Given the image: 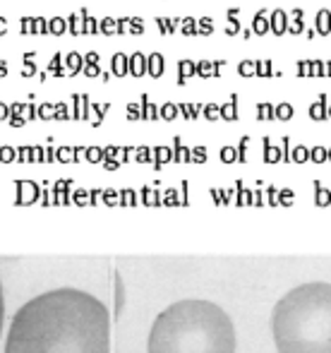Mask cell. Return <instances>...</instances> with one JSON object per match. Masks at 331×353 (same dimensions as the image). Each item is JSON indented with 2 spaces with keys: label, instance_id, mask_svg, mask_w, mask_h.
Wrapping results in <instances>:
<instances>
[{
  "label": "cell",
  "instance_id": "6da1fadb",
  "mask_svg": "<svg viewBox=\"0 0 331 353\" xmlns=\"http://www.w3.org/2000/svg\"><path fill=\"white\" fill-rule=\"evenodd\" d=\"M5 353H110L108 308L79 289L41 293L15 312Z\"/></svg>",
  "mask_w": 331,
  "mask_h": 353
},
{
  "label": "cell",
  "instance_id": "7a4b0ae2",
  "mask_svg": "<svg viewBox=\"0 0 331 353\" xmlns=\"http://www.w3.org/2000/svg\"><path fill=\"white\" fill-rule=\"evenodd\" d=\"M228 312L202 298H185L158 312L149 332V353H235Z\"/></svg>",
  "mask_w": 331,
  "mask_h": 353
},
{
  "label": "cell",
  "instance_id": "3957f363",
  "mask_svg": "<svg viewBox=\"0 0 331 353\" xmlns=\"http://www.w3.org/2000/svg\"><path fill=\"white\" fill-rule=\"evenodd\" d=\"M278 353H331V284L310 281L283 293L271 312Z\"/></svg>",
  "mask_w": 331,
  "mask_h": 353
},
{
  "label": "cell",
  "instance_id": "277c9868",
  "mask_svg": "<svg viewBox=\"0 0 331 353\" xmlns=\"http://www.w3.org/2000/svg\"><path fill=\"white\" fill-rule=\"evenodd\" d=\"M269 27H271V31L276 37L285 34V29H288V12L283 8H274L269 12Z\"/></svg>",
  "mask_w": 331,
  "mask_h": 353
},
{
  "label": "cell",
  "instance_id": "5b68a950",
  "mask_svg": "<svg viewBox=\"0 0 331 353\" xmlns=\"http://www.w3.org/2000/svg\"><path fill=\"white\" fill-rule=\"evenodd\" d=\"M89 106L92 99L87 91H74L72 94V118H87L89 116Z\"/></svg>",
  "mask_w": 331,
  "mask_h": 353
},
{
  "label": "cell",
  "instance_id": "8992f818",
  "mask_svg": "<svg viewBox=\"0 0 331 353\" xmlns=\"http://www.w3.org/2000/svg\"><path fill=\"white\" fill-rule=\"evenodd\" d=\"M110 73L115 77H125L130 75V55L122 53V51H115L110 55Z\"/></svg>",
  "mask_w": 331,
  "mask_h": 353
},
{
  "label": "cell",
  "instance_id": "52a82bcc",
  "mask_svg": "<svg viewBox=\"0 0 331 353\" xmlns=\"http://www.w3.org/2000/svg\"><path fill=\"white\" fill-rule=\"evenodd\" d=\"M166 73V58L163 53H158V51H154V53L147 55V75H151L154 80H158L161 75Z\"/></svg>",
  "mask_w": 331,
  "mask_h": 353
},
{
  "label": "cell",
  "instance_id": "ba28073f",
  "mask_svg": "<svg viewBox=\"0 0 331 353\" xmlns=\"http://www.w3.org/2000/svg\"><path fill=\"white\" fill-rule=\"evenodd\" d=\"M326 109H329V94L322 91V94L310 103V118H312V120H324V118H326Z\"/></svg>",
  "mask_w": 331,
  "mask_h": 353
},
{
  "label": "cell",
  "instance_id": "9c48e42d",
  "mask_svg": "<svg viewBox=\"0 0 331 353\" xmlns=\"http://www.w3.org/2000/svg\"><path fill=\"white\" fill-rule=\"evenodd\" d=\"M252 34H257V37H264V34H269L271 31V27H269V10H259V12H255V17H252Z\"/></svg>",
  "mask_w": 331,
  "mask_h": 353
},
{
  "label": "cell",
  "instance_id": "30bf717a",
  "mask_svg": "<svg viewBox=\"0 0 331 353\" xmlns=\"http://www.w3.org/2000/svg\"><path fill=\"white\" fill-rule=\"evenodd\" d=\"M130 75L132 77H144L147 75V53L135 51L130 55Z\"/></svg>",
  "mask_w": 331,
  "mask_h": 353
},
{
  "label": "cell",
  "instance_id": "8fae6325",
  "mask_svg": "<svg viewBox=\"0 0 331 353\" xmlns=\"http://www.w3.org/2000/svg\"><path fill=\"white\" fill-rule=\"evenodd\" d=\"M194 75H197V63L190 58H180L178 60V84H187V80Z\"/></svg>",
  "mask_w": 331,
  "mask_h": 353
},
{
  "label": "cell",
  "instance_id": "7c38bea8",
  "mask_svg": "<svg viewBox=\"0 0 331 353\" xmlns=\"http://www.w3.org/2000/svg\"><path fill=\"white\" fill-rule=\"evenodd\" d=\"M314 29H317L319 37H329L331 34V10L322 8L314 15Z\"/></svg>",
  "mask_w": 331,
  "mask_h": 353
},
{
  "label": "cell",
  "instance_id": "4fadbf2b",
  "mask_svg": "<svg viewBox=\"0 0 331 353\" xmlns=\"http://www.w3.org/2000/svg\"><path fill=\"white\" fill-rule=\"evenodd\" d=\"M84 12H87V10H79V12H70V15H67V34H72V37H82L84 34Z\"/></svg>",
  "mask_w": 331,
  "mask_h": 353
},
{
  "label": "cell",
  "instance_id": "5bb4252c",
  "mask_svg": "<svg viewBox=\"0 0 331 353\" xmlns=\"http://www.w3.org/2000/svg\"><path fill=\"white\" fill-rule=\"evenodd\" d=\"M65 67L70 70V75H79L84 70V53L79 51H70V53H65Z\"/></svg>",
  "mask_w": 331,
  "mask_h": 353
},
{
  "label": "cell",
  "instance_id": "9a60e30c",
  "mask_svg": "<svg viewBox=\"0 0 331 353\" xmlns=\"http://www.w3.org/2000/svg\"><path fill=\"white\" fill-rule=\"evenodd\" d=\"M48 34H53V37H63V34H67V17H63V15H53V17L48 19Z\"/></svg>",
  "mask_w": 331,
  "mask_h": 353
},
{
  "label": "cell",
  "instance_id": "2e32d148",
  "mask_svg": "<svg viewBox=\"0 0 331 353\" xmlns=\"http://www.w3.org/2000/svg\"><path fill=\"white\" fill-rule=\"evenodd\" d=\"M221 118H226V120L238 118V94H230V99L226 103H221Z\"/></svg>",
  "mask_w": 331,
  "mask_h": 353
},
{
  "label": "cell",
  "instance_id": "e0dca14e",
  "mask_svg": "<svg viewBox=\"0 0 331 353\" xmlns=\"http://www.w3.org/2000/svg\"><path fill=\"white\" fill-rule=\"evenodd\" d=\"M240 10L238 8H230L228 12H226V17H228V24H226V34L228 37H235V34H240Z\"/></svg>",
  "mask_w": 331,
  "mask_h": 353
},
{
  "label": "cell",
  "instance_id": "ac0fdd59",
  "mask_svg": "<svg viewBox=\"0 0 331 353\" xmlns=\"http://www.w3.org/2000/svg\"><path fill=\"white\" fill-rule=\"evenodd\" d=\"M139 103H142V118H158V106L156 103H151V99H149V94L144 91L142 96H139Z\"/></svg>",
  "mask_w": 331,
  "mask_h": 353
},
{
  "label": "cell",
  "instance_id": "d6986e66",
  "mask_svg": "<svg viewBox=\"0 0 331 353\" xmlns=\"http://www.w3.org/2000/svg\"><path fill=\"white\" fill-rule=\"evenodd\" d=\"M99 34H106V37H113V34H118V22L113 17H103L99 22Z\"/></svg>",
  "mask_w": 331,
  "mask_h": 353
},
{
  "label": "cell",
  "instance_id": "ffe728a7",
  "mask_svg": "<svg viewBox=\"0 0 331 353\" xmlns=\"http://www.w3.org/2000/svg\"><path fill=\"white\" fill-rule=\"evenodd\" d=\"M180 34H183V37H197V19L194 17L180 19Z\"/></svg>",
  "mask_w": 331,
  "mask_h": 353
},
{
  "label": "cell",
  "instance_id": "44dd1931",
  "mask_svg": "<svg viewBox=\"0 0 331 353\" xmlns=\"http://www.w3.org/2000/svg\"><path fill=\"white\" fill-rule=\"evenodd\" d=\"M84 34L87 37H94V34H99V19L89 15V10L84 12Z\"/></svg>",
  "mask_w": 331,
  "mask_h": 353
},
{
  "label": "cell",
  "instance_id": "7402d4cb",
  "mask_svg": "<svg viewBox=\"0 0 331 353\" xmlns=\"http://www.w3.org/2000/svg\"><path fill=\"white\" fill-rule=\"evenodd\" d=\"M257 65V77H271L274 75V63L269 58H262V60H255Z\"/></svg>",
  "mask_w": 331,
  "mask_h": 353
},
{
  "label": "cell",
  "instance_id": "603a6c76",
  "mask_svg": "<svg viewBox=\"0 0 331 353\" xmlns=\"http://www.w3.org/2000/svg\"><path fill=\"white\" fill-rule=\"evenodd\" d=\"M197 34H202V37H209L214 34V19L206 15V17H199L197 19Z\"/></svg>",
  "mask_w": 331,
  "mask_h": 353
},
{
  "label": "cell",
  "instance_id": "cb8c5ba5",
  "mask_svg": "<svg viewBox=\"0 0 331 353\" xmlns=\"http://www.w3.org/2000/svg\"><path fill=\"white\" fill-rule=\"evenodd\" d=\"M238 75L240 77H255V75H257V65H255V60H240L238 63Z\"/></svg>",
  "mask_w": 331,
  "mask_h": 353
},
{
  "label": "cell",
  "instance_id": "d4e9b609",
  "mask_svg": "<svg viewBox=\"0 0 331 353\" xmlns=\"http://www.w3.org/2000/svg\"><path fill=\"white\" fill-rule=\"evenodd\" d=\"M274 113H276V118H281V120H291L295 111H293V106H291L288 101H283V103L274 106Z\"/></svg>",
  "mask_w": 331,
  "mask_h": 353
},
{
  "label": "cell",
  "instance_id": "484cf974",
  "mask_svg": "<svg viewBox=\"0 0 331 353\" xmlns=\"http://www.w3.org/2000/svg\"><path fill=\"white\" fill-rule=\"evenodd\" d=\"M197 75L204 80L214 77V60H197Z\"/></svg>",
  "mask_w": 331,
  "mask_h": 353
},
{
  "label": "cell",
  "instance_id": "4316f807",
  "mask_svg": "<svg viewBox=\"0 0 331 353\" xmlns=\"http://www.w3.org/2000/svg\"><path fill=\"white\" fill-rule=\"evenodd\" d=\"M158 116L166 118V120H173V118L178 116V103H173V101H166L163 106L158 109Z\"/></svg>",
  "mask_w": 331,
  "mask_h": 353
},
{
  "label": "cell",
  "instance_id": "83f0119b",
  "mask_svg": "<svg viewBox=\"0 0 331 353\" xmlns=\"http://www.w3.org/2000/svg\"><path fill=\"white\" fill-rule=\"evenodd\" d=\"M178 111H183L185 118H197L202 111V103H178Z\"/></svg>",
  "mask_w": 331,
  "mask_h": 353
},
{
  "label": "cell",
  "instance_id": "f1b7e54d",
  "mask_svg": "<svg viewBox=\"0 0 331 353\" xmlns=\"http://www.w3.org/2000/svg\"><path fill=\"white\" fill-rule=\"evenodd\" d=\"M130 34H132V37L144 34V19L139 17V15H132V17H130Z\"/></svg>",
  "mask_w": 331,
  "mask_h": 353
},
{
  "label": "cell",
  "instance_id": "f546056e",
  "mask_svg": "<svg viewBox=\"0 0 331 353\" xmlns=\"http://www.w3.org/2000/svg\"><path fill=\"white\" fill-rule=\"evenodd\" d=\"M305 31V22L303 19H291L288 17V29H285V34H293V37H298V34H303Z\"/></svg>",
  "mask_w": 331,
  "mask_h": 353
},
{
  "label": "cell",
  "instance_id": "4dcf8cb0",
  "mask_svg": "<svg viewBox=\"0 0 331 353\" xmlns=\"http://www.w3.org/2000/svg\"><path fill=\"white\" fill-rule=\"evenodd\" d=\"M257 118H264V120H269V118H276L274 113V103H257Z\"/></svg>",
  "mask_w": 331,
  "mask_h": 353
},
{
  "label": "cell",
  "instance_id": "1f68e13d",
  "mask_svg": "<svg viewBox=\"0 0 331 353\" xmlns=\"http://www.w3.org/2000/svg\"><path fill=\"white\" fill-rule=\"evenodd\" d=\"M36 116L38 118H55V103H48V101H44L41 106L36 109Z\"/></svg>",
  "mask_w": 331,
  "mask_h": 353
},
{
  "label": "cell",
  "instance_id": "d6a6232c",
  "mask_svg": "<svg viewBox=\"0 0 331 353\" xmlns=\"http://www.w3.org/2000/svg\"><path fill=\"white\" fill-rule=\"evenodd\" d=\"M55 118H58V120L72 118V111H70V106H67L65 101H58V103H55Z\"/></svg>",
  "mask_w": 331,
  "mask_h": 353
},
{
  "label": "cell",
  "instance_id": "836d02e7",
  "mask_svg": "<svg viewBox=\"0 0 331 353\" xmlns=\"http://www.w3.org/2000/svg\"><path fill=\"white\" fill-rule=\"evenodd\" d=\"M36 73H38L36 60H24L22 63V77H36Z\"/></svg>",
  "mask_w": 331,
  "mask_h": 353
},
{
  "label": "cell",
  "instance_id": "e575fe53",
  "mask_svg": "<svg viewBox=\"0 0 331 353\" xmlns=\"http://www.w3.org/2000/svg\"><path fill=\"white\" fill-rule=\"evenodd\" d=\"M22 34H24V37H34V34H36L34 17H22Z\"/></svg>",
  "mask_w": 331,
  "mask_h": 353
},
{
  "label": "cell",
  "instance_id": "d590c367",
  "mask_svg": "<svg viewBox=\"0 0 331 353\" xmlns=\"http://www.w3.org/2000/svg\"><path fill=\"white\" fill-rule=\"evenodd\" d=\"M204 111V116L209 118V120H216V118L221 116V106L219 103H206V106H202Z\"/></svg>",
  "mask_w": 331,
  "mask_h": 353
},
{
  "label": "cell",
  "instance_id": "8d00e7d4",
  "mask_svg": "<svg viewBox=\"0 0 331 353\" xmlns=\"http://www.w3.org/2000/svg\"><path fill=\"white\" fill-rule=\"evenodd\" d=\"M298 75L300 77H312V60H298Z\"/></svg>",
  "mask_w": 331,
  "mask_h": 353
},
{
  "label": "cell",
  "instance_id": "74e56055",
  "mask_svg": "<svg viewBox=\"0 0 331 353\" xmlns=\"http://www.w3.org/2000/svg\"><path fill=\"white\" fill-rule=\"evenodd\" d=\"M34 24H36V34L46 37V34H48V19L41 17V15H36V17H34Z\"/></svg>",
  "mask_w": 331,
  "mask_h": 353
},
{
  "label": "cell",
  "instance_id": "f35d334b",
  "mask_svg": "<svg viewBox=\"0 0 331 353\" xmlns=\"http://www.w3.org/2000/svg\"><path fill=\"white\" fill-rule=\"evenodd\" d=\"M22 118H24V120H31V118H36V106L31 103V99H29L27 103L22 106Z\"/></svg>",
  "mask_w": 331,
  "mask_h": 353
},
{
  "label": "cell",
  "instance_id": "ab89813d",
  "mask_svg": "<svg viewBox=\"0 0 331 353\" xmlns=\"http://www.w3.org/2000/svg\"><path fill=\"white\" fill-rule=\"evenodd\" d=\"M84 63L87 65H101V53H99V51H87V53H84Z\"/></svg>",
  "mask_w": 331,
  "mask_h": 353
},
{
  "label": "cell",
  "instance_id": "60d3db41",
  "mask_svg": "<svg viewBox=\"0 0 331 353\" xmlns=\"http://www.w3.org/2000/svg\"><path fill=\"white\" fill-rule=\"evenodd\" d=\"M82 73L87 75V77H92V80H94V77H101L103 70H101V65H87V63H84V70H82Z\"/></svg>",
  "mask_w": 331,
  "mask_h": 353
},
{
  "label": "cell",
  "instance_id": "b9f144b4",
  "mask_svg": "<svg viewBox=\"0 0 331 353\" xmlns=\"http://www.w3.org/2000/svg\"><path fill=\"white\" fill-rule=\"evenodd\" d=\"M128 118H132V120H137V118H142V103H128Z\"/></svg>",
  "mask_w": 331,
  "mask_h": 353
},
{
  "label": "cell",
  "instance_id": "7bdbcfd3",
  "mask_svg": "<svg viewBox=\"0 0 331 353\" xmlns=\"http://www.w3.org/2000/svg\"><path fill=\"white\" fill-rule=\"evenodd\" d=\"M312 77H326L324 75V60H319V58L312 60Z\"/></svg>",
  "mask_w": 331,
  "mask_h": 353
},
{
  "label": "cell",
  "instance_id": "ee69618b",
  "mask_svg": "<svg viewBox=\"0 0 331 353\" xmlns=\"http://www.w3.org/2000/svg\"><path fill=\"white\" fill-rule=\"evenodd\" d=\"M115 22H118V34L120 37L130 34V17H120V19H115Z\"/></svg>",
  "mask_w": 331,
  "mask_h": 353
},
{
  "label": "cell",
  "instance_id": "f6af8a7d",
  "mask_svg": "<svg viewBox=\"0 0 331 353\" xmlns=\"http://www.w3.org/2000/svg\"><path fill=\"white\" fill-rule=\"evenodd\" d=\"M5 118H10V103L0 101V120H5Z\"/></svg>",
  "mask_w": 331,
  "mask_h": 353
},
{
  "label": "cell",
  "instance_id": "bcb514c9",
  "mask_svg": "<svg viewBox=\"0 0 331 353\" xmlns=\"http://www.w3.org/2000/svg\"><path fill=\"white\" fill-rule=\"evenodd\" d=\"M3 317H5V300H3V286H0V332H3Z\"/></svg>",
  "mask_w": 331,
  "mask_h": 353
},
{
  "label": "cell",
  "instance_id": "7dc6e473",
  "mask_svg": "<svg viewBox=\"0 0 331 353\" xmlns=\"http://www.w3.org/2000/svg\"><path fill=\"white\" fill-rule=\"evenodd\" d=\"M5 34H8V19L0 15V37H5Z\"/></svg>",
  "mask_w": 331,
  "mask_h": 353
},
{
  "label": "cell",
  "instance_id": "c3c4849f",
  "mask_svg": "<svg viewBox=\"0 0 331 353\" xmlns=\"http://www.w3.org/2000/svg\"><path fill=\"white\" fill-rule=\"evenodd\" d=\"M10 123H12L15 127H17V125H24V118H22V116H10Z\"/></svg>",
  "mask_w": 331,
  "mask_h": 353
},
{
  "label": "cell",
  "instance_id": "681fc988",
  "mask_svg": "<svg viewBox=\"0 0 331 353\" xmlns=\"http://www.w3.org/2000/svg\"><path fill=\"white\" fill-rule=\"evenodd\" d=\"M305 37H307V39H314V37H317V29H314V27H307V29H305Z\"/></svg>",
  "mask_w": 331,
  "mask_h": 353
},
{
  "label": "cell",
  "instance_id": "f907efd6",
  "mask_svg": "<svg viewBox=\"0 0 331 353\" xmlns=\"http://www.w3.org/2000/svg\"><path fill=\"white\" fill-rule=\"evenodd\" d=\"M5 75H8V63L0 60V77H5Z\"/></svg>",
  "mask_w": 331,
  "mask_h": 353
},
{
  "label": "cell",
  "instance_id": "816d5d0a",
  "mask_svg": "<svg viewBox=\"0 0 331 353\" xmlns=\"http://www.w3.org/2000/svg\"><path fill=\"white\" fill-rule=\"evenodd\" d=\"M324 75H326V77H331V60H326V63H324Z\"/></svg>",
  "mask_w": 331,
  "mask_h": 353
},
{
  "label": "cell",
  "instance_id": "f5cc1de1",
  "mask_svg": "<svg viewBox=\"0 0 331 353\" xmlns=\"http://www.w3.org/2000/svg\"><path fill=\"white\" fill-rule=\"evenodd\" d=\"M314 159H324V152H322V149H314Z\"/></svg>",
  "mask_w": 331,
  "mask_h": 353
},
{
  "label": "cell",
  "instance_id": "db71d44e",
  "mask_svg": "<svg viewBox=\"0 0 331 353\" xmlns=\"http://www.w3.org/2000/svg\"><path fill=\"white\" fill-rule=\"evenodd\" d=\"M295 156H298V159H305V149H303V147H300V149L295 152Z\"/></svg>",
  "mask_w": 331,
  "mask_h": 353
},
{
  "label": "cell",
  "instance_id": "11a10c76",
  "mask_svg": "<svg viewBox=\"0 0 331 353\" xmlns=\"http://www.w3.org/2000/svg\"><path fill=\"white\" fill-rule=\"evenodd\" d=\"M326 116H329V118H331V106H329V109H326Z\"/></svg>",
  "mask_w": 331,
  "mask_h": 353
}]
</instances>
